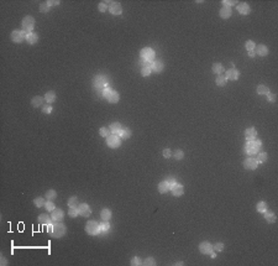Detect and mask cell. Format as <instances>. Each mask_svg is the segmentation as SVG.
<instances>
[{
  "mask_svg": "<svg viewBox=\"0 0 278 266\" xmlns=\"http://www.w3.org/2000/svg\"><path fill=\"white\" fill-rule=\"evenodd\" d=\"M68 205H69V207H78V205H79L78 198H77L75 196H74V197H70V198L68 199Z\"/></svg>",
  "mask_w": 278,
  "mask_h": 266,
  "instance_id": "obj_43",
  "label": "cell"
},
{
  "mask_svg": "<svg viewBox=\"0 0 278 266\" xmlns=\"http://www.w3.org/2000/svg\"><path fill=\"white\" fill-rule=\"evenodd\" d=\"M85 232L89 234V235H98L100 233V227H99V223H97L95 220H92V222H88L87 225H85Z\"/></svg>",
  "mask_w": 278,
  "mask_h": 266,
  "instance_id": "obj_7",
  "label": "cell"
},
{
  "mask_svg": "<svg viewBox=\"0 0 278 266\" xmlns=\"http://www.w3.org/2000/svg\"><path fill=\"white\" fill-rule=\"evenodd\" d=\"M245 47H246L247 52H248V51H255V48H256V44L253 42V41L248 40V41H246V44H245Z\"/></svg>",
  "mask_w": 278,
  "mask_h": 266,
  "instance_id": "obj_37",
  "label": "cell"
},
{
  "mask_svg": "<svg viewBox=\"0 0 278 266\" xmlns=\"http://www.w3.org/2000/svg\"><path fill=\"white\" fill-rule=\"evenodd\" d=\"M67 228L64 224H62L61 222H52V232L50 233L52 238H62V236L66 234Z\"/></svg>",
  "mask_w": 278,
  "mask_h": 266,
  "instance_id": "obj_4",
  "label": "cell"
},
{
  "mask_svg": "<svg viewBox=\"0 0 278 266\" xmlns=\"http://www.w3.org/2000/svg\"><path fill=\"white\" fill-rule=\"evenodd\" d=\"M257 166H258V162H257V160L253 158V157H248L244 161V167L246 170H250V171L256 170Z\"/></svg>",
  "mask_w": 278,
  "mask_h": 266,
  "instance_id": "obj_9",
  "label": "cell"
},
{
  "mask_svg": "<svg viewBox=\"0 0 278 266\" xmlns=\"http://www.w3.org/2000/svg\"><path fill=\"white\" fill-rule=\"evenodd\" d=\"M99 227H100V233H106V232H109V230H110V224L106 223V222L100 223Z\"/></svg>",
  "mask_w": 278,
  "mask_h": 266,
  "instance_id": "obj_36",
  "label": "cell"
},
{
  "mask_svg": "<svg viewBox=\"0 0 278 266\" xmlns=\"http://www.w3.org/2000/svg\"><path fill=\"white\" fill-rule=\"evenodd\" d=\"M33 27H35V19L32 16H26L22 19V30L26 34L33 32Z\"/></svg>",
  "mask_w": 278,
  "mask_h": 266,
  "instance_id": "obj_5",
  "label": "cell"
},
{
  "mask_svg": "<svg viewBox=\"0 0 278 266\" xmlns=\"http://www.w3.org/2000/svg\"><path fill=\"white\" fill-rule=\"evenodd\" d=\"M93 86H94V89H95L98 93L102 94V91L104 89V88L109 87V78L103 76V74H98L93 81Z\"/></svg>",
  "mask_w": 278,
  "mask_h": 266,
  "instance_id": "obj_2",
  "label": "cell"
},
{
  "mask_svg": "<svg viewBox=\"0 0 278 266\" xmlns=\"http://www.w3.org/2000/svg\"><path fill=\"white\" fill-rule=\"evenodd\" d=\"M78 210H79V214L82 217H89L90 215V213H92V209H90V207L88 205L87 203H82L78 205Z\"/></svg>",
  "mask_w": 278,
  "mask_h": 266,
  "instance_id": "obj_13",
  "label": "cell"
},
{
  "mask_svg": "<svg viewBox=\"0 0 278 266\" xmlns=\"http://www.w3.org/2000/svg\"><path fill=\"white\" fill-rule=\"evenodd\" d=\"M155 56H156V53L152 48L145 47V48L141 50V53H140V64H142V67L150 66V64L155 61Z\"/></svg>",
  "mask_w": 278,
  "mask_h": 266,
  "instance_id": "obj_1",
  "label": "cell"
},
{
  "mask_svg": "<svg viewBox=\"0 0 278 266\" xmlns=\"http://www.w3.org/2000/svg\"><path fill=\"white\" fill-rule=\"evenodd\" d=\"M110 133L111 134H115V135H117L120 133V130L122 129V126H121V124L120 123H113V124H110Z\"/></svg>",
  "mask_w": 278,
  "mask_h": 266,
  "instance_id": "obj_25",
  "label": "cell"
},
{
  "mask_svg": "<svg viewBox=\"0 0 278 266\" xmlns=\"http://www.w3.org/2000/svg\"><path fill=\"white\" fill-rule=\"evenodd\" d=\"M45 208L48 212H53L56 209V205H55V203H53L52 200H47V202L45 203Z\"/></svg>",
  "mask_w": 278,
  "mask_h": 266,
  "instance_id": "obj_42",
  "label": "cell"
},
{
  "mask_svg": "<svg viewBox=\"0 0 278 266\" xmlns=\"http://www.w3.org/2000/svg\"><path fill=\"white\" fill-rule=\"evenodd\" d=\"M99 134H100V136H103V138H108L109 135H110V129L109 128H100L99 130Z\"/></svg>",
  "mask_w": 278,
  "mask_h": 266,
  "instance_id": "obj_40",
  "label": "cell"
},
{
  "mask_svg": "<svg viewBox=\"0 0 278 266\" xmlns=\"http://www.w3.org/2000/svg\"><path fill=\"white\" fill-rule=\"evenodd\" d=\"M184 262H182V261H179V262H176V265H183Z\"/></svg>",
  "mask_w": 278,
  "mask_h": 266,
  "instance_id": "obj_61",
  "label": "cell"
},
{
  "mask_svg": "<svg viewBox=\"0 0 278 266\" xmlns=\"http://www.w3.org/2000/svg\"><path fill=\"white\" fill-rule=\"evenodd\" d=\"M248 56H250L251 58H253V57L256 56V52H255V51H248Z\"/></svg>",
  "mask_w": 278,
  "mask_h": 266,
  "instance_id": "obj_59",
  "label": "cell"
},
{
  "mask_svg": "<svg viewBox=\"0 0 278 266\" xmlns=\"http://www.w3.org/2000/svg\"><path fill=\"white\" fill-rule=\"evenodd\" d=\"M98 9L100 13H105V11H108V5H106V1H103L98 5Z\"/></svg>",
  "mask_w": 278,
  "mask_h": 266,
  "instance_id": "obj_47",
  "label": "cell"
},
{
  "mask_svg": "<svg viewBox=\"0 0 278 266\" xmlns=\"http://www.w3.org/2000/svg\"><path fill=\"white\" fill-rule=\"evenodd\" d=\"M33 203H35V205L37 207V208H41V207H43L45 205V199L42 198V197H37V198H35L33 199Z\"/></svg>",
  "mask_w": 278,
  "mask_h": 266,
  "instance_id": "obj_39",
  "label": "cell"
},
{
  "mask_svg": "<svg viewBox=\"0 0 278 266\" xmlns=\"http://www.w3.org/2000/svg\"><path fill=\"white\" fill-rule=\"evenodd\" d=\"M166 182L168 183V186H169V188H172L176 183H177V181H176V178H173V177H169V178H167L166 180Z\"/></svg>",
  "mask_w": 278,
  "mask_h": 266,
  "instance_id": "obj_53",
  "label": "cell"
},
{
  "mask_svg": "<svg viewBox=\"0 0 278 266\" xmlns=\"http://www.w3.org/2000/svg\"><path fill=\"white\" fill-rule=\"evenodd\" d=\"M26 32L23 31V30H15L11 32V41L15 44H21L22 41H25L26 40Z\"/></svg>",
  "mask_w": 278,
  "mask_h": 266,
  "instance_id": "obj_8",
  "label": "cell"
},
{
  "mask_svg": "<svg viewBox=\"0 0 278 266\" xmlns=\"http://www.w3.org/2000/svg\"><path fill=\"white\" fill-rule=\"evenodd\" d=\"M237 11L241 15H248V13L251 11L250 5L246 4V3H241V4L237 5Z\"/></svg>",
  "mask_w": 278,
  "mask_h": 266,
  "instance_id": "obj_19",
  "label": "cell"
},
{
  "mask_svg": "<svg viewBox=\"0 0 278 266\" xmlns=\"http://www.w3.org/2000/svg\"><path fill=\"white\" fill-rule=\"evenodd\" d=\"M150 67H151L152 71H155V72H162L163 68H164V64L161 60H156L150 64Z\"/></svg>",
  "mask_w": 278,
  "mask_h": 266,
  "instance_id": "obj_17",
  "label": "cell"
},
{
  "mask_svg": "<svg viewBox=\"0 0 278 266\" xmlns=\"http://www.w3.org/2000/svg\"><path fill=\"white\" fill-rule=\"evenodd\" d=\"M120 136V139H122V140H127L130 136H131V130H130L129 128H122L121 130H120V133L117 134Z\"/></svg>",
  "mask_w": 278,
  "mask_h": 266,
  "instance_id": "obj_21",
  "label": "cell"
},
{
  "mask_svg": "<svg viewBox=\"0 0 278 266\" xmlns=\"http://www.w3.org/2000/svg\"><path fill=\"white\" fill-rule=\"evenodd\" d=\"M42 111H43L45 114H51L52 111H53V108H52L51 105H43V106H42Z\"/></svg>",
  "mask_w": 278,
  "mask_h": 266,
  "instance_id": "obj_52",
  "label": "cell"
},
{
  "mask_svg": "<svg viewBox=\"0 0 278 266\" xmlns=\"http://www.w3.org/2000/svg\"><path fill=\"white\" fill-rule=\"evenodd\" d=\"M56 93L53 92V91H50V92H47L46 93V96H45V100L48 104H52V103H55L56 102Z\"/></svg>",
  "mask_w": 278,
  "mask_h": 266,
  "instance_id": "obj_23",
  "label": "cell"
},
{
  "mask_svg": "<svg viewBox=\"0 0 278 266\" xmlns=\"http://www.w3.org/2000/svg\"><path fill=\"white\" fill-rule=\"evenodd\" d=\"M199 250L202 254H204V255H210V252L213 251V245L209 241H203V243L199 245Z\"/></svg>",
  "mask_w": 278,
  "mask_h": 266,
  "instance_id": "obj_10",
  "label": "cell"
},
{
  "mask_svg": "<svg viewBox=\"0 0 278 266\" xmlns=\"http://www.w3.org/2000/svg\"><path fill=\"white\" fill-rule=\"evenodd\" d=\"M239 77H240V73H239V71L236 68H230V69L226 71V76H225L226 79H229V81H237Z\"/></svg>",
  "mask_w": 278,
  "mask_h": 266,
  "instance_id": "obj_11",
  "label": "cell"
},
{
  "mask_svg": "<svg viewBox=\"0 0 278 266\" xmlns=\"http://www.w3.org/2000/svg\"><path fill=\"white\" fill-rule=\"evenodd\" d=\"M119 99H120V94L117 93L116 91H111L110 96H109V98H108L109 102H110V103H117V102H119Z\"/></svg>",
  "mask_w": 278,
  "mask_h": 266,
  "instance_id": "obj_29",
  "label": "cell"
},
{
  "mask_svg": "<svg viewBox=\"0 0 278 266\" xmlns=\"http://www.w3.org/2000/svg\"><path fill=\"white\" fill-rule=\"evenodd\" d=\"M269 89H268V87H266V86H258L257 87V94H260V96H267V94H269Z\"/></svg>",
  "mask_w": 278,
  "mask_h": 266,
  "instance_id": "obj_31",
  "label": "cell"
},
{
  "mask_svg": "<svg viewBox=\"0 0 278 266\" xmlns=\"http://www.w3.org/2000/svg\"><path fill=\"white\" fill-rule=\"evenodd\" d=\"M234 4H236V1H232V0H223V5L224 6H226V8H231Z\"/></svg>",
  "mask_w": 278,
  "mask_h": 266,
  "instance_id": "obj_54",
  "label": "cell"
},
{
  "mask_svg": "<svg viewBox=\"0 0 278 266\" xmlns=\"http://www.w3.org/2000/svg\"><path fill=\"white\" fill-rule=\"evenodd\" d=\"M257 162L260 163V162H264L266 160H267V153L266 152H260V153H257Z\"/></svg>",
  "mask_w": 278,
  "mask_h": 266,
  "instance_id": "obj_44",
  "label": "cell"
},
{
  "mask_svg": "<svg viewBox=\"0 0 278 266\" xmlns=\"http://www.w3.org/2000/svg\"><path fill=\"white\" fill-rule=\"evenodd\" d=\"M130 264H131L132 266H139V265L142 264V261H141V259L139 256H135V257L131 259V262H130Z\"/></svg>",
  "mask_w": 278,
  "mask_h": 266,
  "instance_id": "obj_48",
  "label": "cell"
},
{
  "mask_svg": "<svg viewBox=\"0 0 278 266\" xmlns=\"http://www.w3.org/2000/svg\"><path fill=\"white\" fill-rule=\"evenodd\" d=\"M210 256H211L213 259H215V257H216V254H214V252L211 251V252H210Z\"/></svg>",
  "mask_w": 278,
  "mask_h": 266,
  "instance_id": "obj_60",
  "label": "cell"
},
{
  "mask_svg": "<svg viewBox=\"0 0 278 266\" xmlns=\"http://www.w3.org/2000/svg\"><path fill=\"white\" fill-rule=\"evenodd\" d=\"M43 102H45V98L37 96V97H33V98H32L31 104L35 106V108H38V106H41V105L43 104ZM42 106H43V105H42Z\"/></svg>",
  "mask_w": 278,
  "mask_h": 266,
  "instance_id": "obj_27",
  "label": "cell"
},
{
  "mask_svg": "<svg viewBox=\"0 0 278 266\" xmlns=\"http://www.w3.org/2000/svg\"><path fill=\"white\" fill-rule=\"evenodd\" d=\"M173 156H174L176 160H182L183 157H184V152H183L182 150H177V151L174 152V155H173Z\"/></svg>",
  "mask_w": 278,
  "mask_h": 266,
  "instance_id": "obj_50",
  "label": "cell"
},
{
  "mask_svg": "<svg viewBox=\"0 0 278 266\" xmlns=\"http://www.w3.org/2000/svg\"><path fill=\"white\" fill-rule=\"evenodd\" d=\"M261 146H262L261 140L247 141L246 145L244 146V151H245V153H247V155H256V153H258Z\"/></svg>",
  "mask_w": 278,
  "mask_h": 266,
  "instance_id": "obj_3",
  "label": "cell"
},
{
  "mask_svg": "<svg viewBox=\"0 0 278 266\" xmlns=\"http://www.w3.org/2000/svg\"><path fill=\"white\" fill-rule=\"evenodd\" d=\"M169 190H171V188H169L168 183L166 182V181L161 182V183L158 185V191H159V193H162V194H163V193H167Z\"/></svg>",
  "mask_w": 278,
  "mask_h": 266,
  "instance_id": "obj_30",
  "label": "cell"
},
{
  "mask_svg": "<svg viewBox=\"0 0 278 266\" xmlns=\"http://www.w3.org/2000/svg\"><path fill=\"white\" fill-rule=\"evenodd\" d=\"M171 191H172V194L174 197H181L183 196V193H184V187L179 183H176V185L171 188Z\"/></svg>",
  "mask_w": 278,
  "mask_h": 266,
  "instance_id": "obj_16",
  "label": "cell"
},
{
  "mask_svg": "<svg viewBox=\"0 0 278 266\" xmlns=\"http://www.w3.org/2000/svg\"><path fill=\"white\" fill-rule=\"evenodd\" d=\"M142 264L146 265V266H150V265H151V266H155V265H156V260L153 259V257H147Z\"/></svg>",
  "mask_w": 278,
  "mask_h": 266,
  "instance_id": "obj_46",
  "label": "cell"
},
{
  "mask_svg": "<svg viewBox=\"0 0 278 266\" xmlns=\"http://www.w3.org/2000/svg\"><path fill=\"white\" fill-rule=\"evenodd\" d=\"M26 41L30 45H35L38 41V36H37V34H35V32H30V34H27L26 35Z\"/></svg>",
  "mask_w": 278,
  "mask_h": 266,
  "instance_id": "obj_24",
  "label": "cell"
},
{
  "mask_svg": "<svg viewBox=\"0 0 278 266\" xmlns=\"http://www.w3.org/2000/svg\"><path fill=\"white\" fill-rule=\"evenodd\" d=\"M226 82H228V79L225 78V76H221V74H219V76L216 77V84H218V86L224 87V86L226 84Z\"/></svg>",
  "mask_w": 278,
  "mask_h": 266,
  "instance_id": "obj_35",
  "label": "cell"
},
{
  "mask_svg": "<svg viewBox=\"0 0 278 266\" xmlns=\"http://www.w3.org/2000/svg\"><path fill=\"white\" fill-rule=\"evenodd\" d=\"M40 11H41V13H45V14L48 13V11H50V6L47 5V3H43V4L40 5Z\"/></svg>",
  "mask_w": 278,
  "mask_h": 266,
  "instance_id": "obj_49",
  "label": "cell"
},
{
  "mask_svg": "<svg viewBox=\"0 0 278 266\" xmlns=\"http://www.w3.org/2000/svg\"><path fill=\"white\" fill-rule=\"evenodd\" d=\"M213 72L216 74H221L224 72V67L221 63H214L213 64Z\"/></svg>",
  "mask_w": 278,
  "mask_h": 266,
  "instance_id": "obj_32",
  "label": "cell"
},
{
  "mask_svg": "<svg viewBox=\"0 0 278 266\" xmlns=\"http://www.w3.org/2000/svg\"><path fill=\"white\" fill-rule=\"evenodd\" d=\"M56 197H57V193H56V191L50 190V191H47V192H46V198L48 199V200H53V199H56Z\"/></svg>",
  "mask_w": 278,
  "mask_h": 266,
  "instance_id": "obj_41",
  "label": "cell"
},
{
  "mask_svg": "<svg viewBox=\"0 0 278 266\" xmlns=\"http://www.w3.org/2000/svg\"><path fill=\"white\" fill-rule=\"evenodd\" d=\"M100 217H102V219L104 222H108L111 219V210L108 209V208H104L102 212H100Z\"/></svg>",
  "mask_w": 278,
  "mask_h": 266,
  "instance_id": "obj_26",
  "label": "cell"
},
{
  "mask_svg": "<svg viewBox=\"0 0 278 266\" xmlns=\"http://www.w3.org/2000/svg\"><path fill=\"white\" fill-rule=\"evenodd\" d=\"M37 220H38L40 224H43V225H47V224L52 223V219H51V218L47 215V214H41V215H38Z\"/></svg>",
  "mask_w": 278,
  "mask_h": 266,
  "instance_id": "obj_28",
  "label": "cell"
},
{
  "mask_svg": "<svg viewBox=\"0 0 278 266\" xmlns=\"http://www.w3.org/2000/svg\"><path fill=\"white\" fill-rule=\"evenodd\" d=\"M0 261H1V262H0V264H1L3 266H5V265H8V260H6V259H5L4 256H1V259H0Z\"/></svg>",
  "mask_w": 278,
  "mask_h": 266,
  "instance_id": "obj_58",
  "label": "cell"
},
{
  "mask_svg": "<svg viewBox=\"0 0 278 266\" xmlns=\"http://www.w3.org/2000/svg\"><path fill=\"white\" fill-rule=\"evenodd\" d=\"M47 5L51 8V6H56V5H60V1L58 0H48L47 1Z\"/></svg>",
  "mask_w": 278,
  "mask_h": 266,
  "instance_id": "obj_56",
  "label": "cell"
},
{
  "mask_svg": "<svg viewBox=\"0 0 278 266\" xmlns=\"http://www.w3.org/2000/svg\"><path fill=\"white\" fill-rule=\"evenodd\" d=\"M256 136H257V131L255 128H248L245 130V139L247 141H252V140H256Z\"/></svg>",
  "mask_w": 278,
  "mask_h": 266,
  "instance_id": "obj_14",
  "label": "cell"
},
{
  "mask_svg": "<svg viewBox=\"0 0 278 266\" xmlns=\"http://www.w3.org/2000/svg\"><path fill=\"white\" fill-rule=\"evenodd\" d=\"M162 153H163V157H164V158H169L171 156H172V152H171L169 149H164Z\"/></svg>",
  "mask_w": 278,
  "mask_h": 266,
  "instance_id": "obj_55",
  "label": "cell"
},
{
  "mask_svg": "<svg viewBox=\"0 0 278 266\" xmlns=\"http://www.w3.org/2000/svg\"><path fill=\"white\" fill-rule=\"evenodd\" d=\"M256 209H257L258 213H264L266 210H267V204H266V202H263V200H261V202L257 203Z\"/></svg>",
  "mask_w": 278,
  "mask_h": 266,
  "instance_id": "obj_33",
  "label": "cell"
},
{
  "mask_svg": "<svg viewBox=\"0 0 278 266\" xmlns=\"http://www.w3.org/2000/svg\"><path fill=\"white\" fill-rule=\"evenodd\" d=\"M151 73H152V69L150 66H145L141 68V74H142V77H149Z\"/></svg>",
  "mask_w": 278,
  "mask_h": 266,
  "instance_id": "obj_38",
  "label": "cell"
},
{
  "mask_svg": "<svg viewBox=\"0 0 278 266\" xmlns=\"http://www.w3.org/2000/svg\"><path fill=\"white\" fill-rule=\"evenodd\" d=\"M263 215H264V219L267 220L268 223H274L276 222V219H277V217H276V214L272 210H266L264 213H263Z\"/></svg>",
  "mask_w": 278,
  "mask_h": 266,
  "instance_id": "obj_20",
  "label": "cell"
},
{
  "mask_svg": "<svg viewBox=\"0 0 278 266\" xmlns=\"http://www.w3.org/2000/svg\"><path fill=\"white\" fill-rule=\"evenodd\" d=\"M267 99H268V102L274 103V102H276V94H272V93L267 94Z\"/></svg>",
  "mask_w": 278,
  "mask_h": 266,
  "instance_id": "obj_57",
  "label": "cell"
},
{
  "mask_svg": "<svg viewBox=\"0 0 278 266\" xmlns=\"http://www.w3.org/2000/svg\"><path fill=\"white\" fill-rule=\"evenodd\" d=\"M52 214H51V219L52 222H62L63 220V218H64V213L62 209H55L53 212H51Z\"/></svg>",
  "mask_w": 278,
  "mask_h": 266,
  "instance_id": "obj_12",
  "label": "cell"
},
{
  "mask_svg": "<svg viewBox=\"0 0 278 266\" xmlns=\"http://www.w3.org/2000/svg\"><path fill=\"white\" fill-rule=\"evenodd\" d=\"M106 145H108L110 149H117V147H120L121 145V141H120V136L119 135H109L108 138H106Z\"/></svg>",
  "mask_w": 278,
  "mask_h": 266,
  "instance_id": "obj_6",
  "label": "cell"
},
{
  "mask_svg": "<svg viewBox=\"0 0 278 266\" xmlns=\"http://www.w3.org/2000/svg\"><path fill=\"white\" fill-rule=\"evenodd\" d=\"M255 52H256V55L261 56V57H264V56L268 55V47L264 46V45H258V46H256Z\"/></svg>",
  "mask_w": 278,
  "mask_h": 266,
  "instance_id": "obj_18",
  "label": "cell"
},
{
  "mask_svg": "<svg viewBox=\"0 0 278 266\" xmlns=\"http://www.w3.org/2000/svg\"><path fill=\"white\" fill-rule=\"evenodd\" d=\"M213 250H215V251H218V252L223 251V250H224V244H223V243H216L214 246H213Z\"/></svg>",
  "mask_w": 278,
  "mask_h": 266,
  "instance_id": "obj_51",
  "label": "cell"
},
{
  "mask_svg": "<svg viewBox=\"0 0 278 266\" xmlns=\"http://www.w3.org/2000/svg\"><path fill=\"white\" fill-rule=\"evenodd\" d=\"M232 15V11H231V8H226V6H223L220 9V16L223 19H229L230 16Z\"/></svg>",
  "mask_w": 278,
  "mask_h": 266,
  "instance_id": "obj_22",
  "label": "cell"
},
{
  "mask_svg": "<svg viewBox=\"0 0 278 266\" xmlns=\"http://www.w3.org/2000/svg\"><path fill=\"white\" fill-rule=\"evenodd\" d=\"M111 91H113V89H110L109 87L104 88V89L102 91V97H103V98H105V99H108V98H109V96H110V93H111Z\"/></svg>",
  "mask_w": 278,
  "mask_h": 266,
  "instance_id": "obj_45",
  "label": "cell"
},
{
  "mask_svg": "<svg viewBox=\"0 0 278 266\" xmlns=\"http://www.w3.org/2000/svg\"><path fill=\"white\" fill-rule=\"evenodd\" d=\"M68 214L70 218H75L79 215V210H78V207H69V210H68Z\"/></svg>",
  "mask_w": 278,
  "mask_h": 266,
  "instance_id": "obj_34",
  "label": "cell"
},
{
  "mask_svg": "<svg viewBox=\"0 0 278 266\" xmlns=\"http://www.w3.org/2000/svg\"><path fill=\"white\" fill-rule=\"evenodd\" d=\"M110 13L113 14V15H115V16H117V15H121V13H122V6L119 4V3H115V1H113L111 3V5H110Z\"/></svg>",
  "mask_w": 278,
  "mask_h": 266,
  "instance_id": "obj_15",
  "label": "cell"
}]
</instances>
